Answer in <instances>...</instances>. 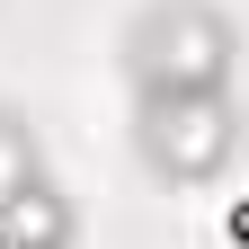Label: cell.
I'll list each match as a JSON object with an SVG mask.
<instances>
[{
  "instance_id": "4",
  "label": "cell",
  "mask_w": 249,
  "mask_h": 249,
  "mask_svg": "<svg viewBox=\"0 0 249 249\" xmlns=\"http://www.w3.org/2000/svg\"><path fill=\"white\" fill-rule=\"evenodd\" d=\"M36 178H53V169H45V134H36L18 107H0V205L27 196Z\"/></svg>"
},
{
  "instance_id": "3",
  "label": "cell",
  "mask_w": 249,
  "mask_h": 249,
  "mask_svg": "<svg viewBox=\"0 0 249 249\" xmlns=\"http://www.w3.org/2000/svg\"><path fill=\"white\" fill-rule=\"evenodd\" d=\"M0 240L9 249H80V205L62 196L53 178H36L27 196L0 205Z\"/></svg>"
},
{
  "instance_id": "1",
  "label": "cell",
  "mask_w": 249,
  "mask_h": 249,
  "mask_svg": "<svg viewBox=\"0 0 249 249\" xmlns=\"http://www.w3.org/2000/svg\"><path fill=\"white\" fill-rule=\"evenodd\" d=\"M116 71L134 98H178V89H231L240 27L213 0H142L116 36Z\"/></svg>"
},
{
  "instance_id": "5",
  "label": "cell",
  "mask_w": 249,
  "mask_h": 249,
  "mask_svg": "<svg viewBox=\"0 0 249 249\" xmlns=\"http://www.w3.org/2000/svg\"><path fill=\"white\" fill-rule=\"evenodd\" d=\"M223 231H231V249H249V205H231V223H223Z\"/></svg>"
},
{
  "instance_id": "2",
  "label": "cell",
  "mask_w": 249,
  "mask_h": 249,
  "mask_svg": "<svg viewBox=\"0 0 249 249\" xmlns=\"http://www.w3.org/2000/svg\"><path fill=\"white\" fill-rule=\"evenodd\" d=\"M134 160L151 187H213L231 160H240V142H249V124L231 107V89H178V98H134Z\"/></svg>"
}]
</instances>
